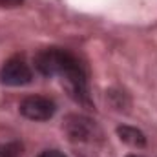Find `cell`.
<instances>
[{"label": "cell", "mask_w": 157, "mask_h": 157, "mask_svg": "<svg viewBox=\"0 0 157 157\" xmlns=\"http://www.w3.org/2000/svg\"><path fill=\"white\" fill-rule=\"evenodd\" d=\"M35 68L44 77H64L70 71L80 68V62L62 48H44L35 55Z\"/></svg>", "instance_id": "cell-1"}, {"label": "cell", "mask_w": 157, "mask_h": 157, "mask_svg": "<svg viewBox=\"0 0 157 157\" xmlns=\"http://www.w3.org/2000/svg\"><path fill=\"white\" fill-rule=\"evenodd\" d=\"M33 80V71L22 57H11L0 68V84L4 86H26Z\"/></svg>", "instance_id": "cell-2"}, {"label": "cell", "mask_w": 157, "mask_h": 157, "mask_svg": "<svg viewBox=\"0 0 157 157\" xmlns=\"http://www.w3.org/2000/svg\"><path fill=\"white\" fill-rule=\"evenodd\" d=\"M20 115H24L29 121H49L57 112V104L42 95H29L20 101L18 104Z\"/></svg>", "instance_id": "cell-3"}, {"label": "cell", "mask_w": 157, "mask_h": 157, "mask_svg": "<svg viewBox=\"0 0 157 157\" xmlns=\"http://www.w3.org/2000/svg\"><path fill=\"white\" fill-rule=\"evenodd\" d=\"M64 130L73 141H90L95 135V124L84 115H68L64 121Z\"/></svg>", "instance_id": "cell-4"}, {"label": "cell", "mask_w": 157, "mask_h": 157, "mask_svg": "<svg viewBox=\"0 0 157 157\" xmlns=\"http://www.w3.org/2000/svg\"><path fill=\"white\" fill-rule=\"evenodd\" d=\"M117 135L128 146H133V148H144L146 146V135L133 126H126V124L117 126Z\"/></svg>", "instance_id": "cell-5"}, {"label": "cell", "mask_w": 157, "mask_h": 157, "mask_svg": "<svg viewBox=\"0 0 157 157\" xmlns=\"http://www.w3.org/2000/svg\"><path fill=\"white\" fill-rule=\"evenodd\" d=\"M37 157H68V155H64V154L59 152V150H44V152H40Z\"/></svg>", "instance_id": "cell-6"}, {"label": "cell", "mask_w": 157, "mask_h": 157, "mask_svg": "<svg viewBox=\"0 0 157 157\" xmlns=\"http://www.w3.org/2000/svg\"><path fill=\"white\" fill-rule=\"evenodd\" d=\"M24 0H0V7H18Z\"/></svg>", "instance_id": "cell-7"}, {"label": "cell", "mask_w": 157, "mask_h": 157, "mask_svg": "<svg viewBox=\"0 0 157 157\" xmlns=\"http://www.w3.org/2000/svg\"><path fill=\"white\" fill-rule=\"evenodd\" d=\"M0 157H17L15 152H11L9 148H0Z\"/></svg>", "instance_id": "cell-8"}, {"label": "cell", "mask_w": 157, "mask_h": 157, "mask_svg": "<svg viewBox=\"0 0 157 157\" xmlns=\"http://www.w3.org/2000/svg\"><path fill=\"white\" fill-rule=\"evenodd\" d=\"M128 157H137V155H128Z\"/></svg>", "instance_id": "cell-9"}]
</instances>
